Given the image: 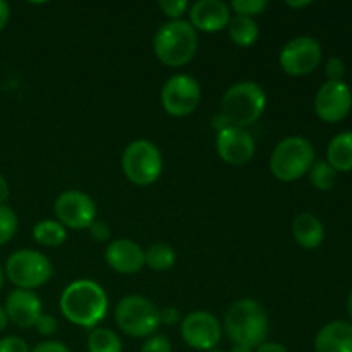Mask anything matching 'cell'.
Masks as SVG:
<instances>
[{"label": "cell", "mask_w": 352, "mask_h": 352, "mask_svg": "<svg viewBox=\"0 0 352 352\" xmlns=\"http://www.w3.org/2000/svg\"><path fill=\"white\" fill-rule=\"evenodd\" d=\"M34 329H36V332L40 333V336L50 337V336H54L55 332H57L58 322H57V318H55V316L43 313V315H41L40 318H38V322H36V325H34Z\"/></svg>", "instance_id": "31"}, {"label": "cell", "mask_w": 352, "mask_h": 352, "mask_svg": "<svg viewBox=\"0 0 352 352\" xmlns=\"http://www.w3.org/2000/svg\"><path fill=\"white\" fill-rule=\"evenodd\" d=\"M230 7L222 0H198L189 6V24L196 31L219 33L229 26Z\"/></svg>", "instance_id": "16"}, {"label": "cell", "mask_w": 352, "mask_h": 352, "mask_svg": "<svg viewBox=\"0 0 352 352\" xmlns=\"http://www.w3.org/2000/svg\"><path fill=\"white\" fill-rule=\"evenodd\" d=\"M10 19V7L6 0H0V31L7 26Z\"/></svg>", "instance_id": "37"}, {"label": "cell", "mask_w": 352, "mask_h": 352, "mask_svg": "<svg viewBox=\"0 0 352 352\" xmlns=\"http://www.w3.org/2000/svg\"><path fill=\"white\" fill-rule=\"evenodd\" d=\"M55 217L69 229H88L96 220V205L93 198L79 189H69L55 199Z\"/></svg>", "instance_id": "11"}, {"label": "cell", "mask_w": 352, "mask_h": 352, "mask_svg": "<svg viewBox=\"0 0 352 352\" xmlns=\"http://www.w3.org/2000/svg\"><path fill=\"white\" fill-rule=\"evenodd\" d=\"M347 311H349V316H351V320H352V291H351L349 298H347Z\"/></svg>", "instance_id": "42"}, {"label": "cell", "mask_w": 352, "mask_h": 352, "mask_svg": "<svg viewBox=\"0 0 352 352\" xmlns=\"http://www.w3.org/2000/svg\"><path fill=\"white\" fill-rule=\"evenodd\" d=\"M17 215L9 205H0V246L9 243L17 232Z\"/></svg>", "instance_id": "26"}, {"label": "cell", "mask_w": 352, "mask_h": 352, "mask_svg": "<svg viewBox=\"0 0 352 352\" xmlns=\"http://www.w3.org/2000/svg\"><path fill=\"white\" fill-rule=\"evenodd\" d=\"M122 170L133 184L141 188L155 184L164 172V158L157 144L148 140L127 144L122 153Z\"/></svg>", "instance_id": "7"}, {"label": "cell", "mask_w": 352, "mask_h": 352, "mask_svg": "<svg viewBox=\"0 0 352 352\" xmlns=\"http://www.w3.org/2000/svg\"><path fill=\"white\" fill-rule=\"evenodd\" d=\"M308 174L309 182L318 191H329L337 182V172L330 167V164L327 160H315V164L311 165Z\"/></svg>", "instance_id": "25"}, {"label": "cell", "mask_w": 352, "mask_h": 352, "mask_svg": "<svg viewBox=\"0 0 352 352\" xmlns=\"http://www.w3.org/2000/svg\"><path fill=\"white\" fill-rule=\"evenodd\" d=\"M229 352H254V349H250V347H244V346H232V349Z\"/></svg>", "instance_id": "41"}, {"label": "cell", "mask_w": 352, "mask_h": 352, "mask_svg": "<svg viewBox=\"0 0 352 352\" xmlns=\"http://www.w3.org/2000/svg\"><path fill=\"white\" fill-rule=\"evenodd\" d=\"M3 274L17 289L33 291L50 280L54 267L40 251L19 250L7 258Z\"/></svg>", "instance_id": "8"}, {"label": "cell", "mask_w": 352, "mask_h": 352, "mask_svg": "<svg viewBox=\"0 0 352 352\" xmlns=\"http://www.w3.org/2000/svg\"><path fill=\"white\" fill-rule=\"evenodd\" d=\"M177 260L174 248L167 243H155L144 251V265L155 272H165L172 268Z\"/></svg>", "instance_id": "23"}, {"label": "cell", "mask_w": 352, "mask_h": 352, "mask_svg": "<svg viewBox=\"0 0 352 352\" xmlns=\"http://www.w3.org/2000/svg\"><path fill=\"white\" fill-rule=\"evenodd\" d=\"M292 236L305 250H316L325 239V227L313 213H299L292 222Z\"/></svg>", "instance_id": "19"}, {"label": "cell", "mask_w": 352, "mask_h": 352, "mask_svg": "<svg viewBox=\"0 0 352 352\" xmlns=\"http://www.w3.org/2000/svg\"><path fill=\"white\" fill-rule=\"evenodd\" d=\"M60 311L78 327L95 329L107 316L109 298L103 287L89 278H81L64 289L60 296Z\"/></svg>", "instance_id": "1"}, {"label": "cell", "mask_w": 352, "mask_h": 352, "mask_svg": "<svg viewBox=\"0 0 352 352\" xmlns=\"http://www.w3.org/2000/svg\"><path fill=\"white\" fill-rule=\"evenodd\" d=\"M31 352H71L58 340H45V342L34 346Z\"/></svg>", "instance_id": "35"}, {"label": "cell", "mask_w": 352, "mask_h": 352, "mask_svg": "<svg viewBox=\"0 0 352 352\" xmlns=\"http://www.w3.org/2000/svg\"><path fill=\"white\" fill-rule=\"evenodd\" d=\"M229 36L237 47H253L254 43L260 38V26H258L256 21L253 17H244V16H236L234 14L229 21Z\"/></svg>", "instance_id": "21"}, {"label": "cell", "mask_w": 352, "mask_h": 352, "mask_svg": "<svg viewBox=\"0 0 352 352\" xmlns=\"http://www.w3.org/2000/svg\"><path fill=\"white\" fill-rule=\"evenodd\" d=\"M327 162L336 172L352 170V131H344L330 140Z\"/></svg>", "instance_id": "20"}, {"label": "cell", "mask_w": 352, "mask_h": 352, "mask_svg": "<svg viewBox=\"0 0 352 352\" xmlns=\"http://www.w3.org/2000/svg\"><path fill=\"white\" fill-rule=\"evenodd\" d=\"M222 332L223 329L217 316L208 311H192L181 322L182 340L196 351L217 349Z\"/></svg>", "instance_id": "12"}, {"label": "cell", "mask_w": 352, "mask_h": 352, "mask_svg": "<svg viewBox=\"0 0 352 352\" xmlns=\"http://www.w3.org/2000/svg\"><path fill=\"white\" fill-rule=\"evenodd\" d=\"M267 109V95L254 81H239L230 86L222 98V116L230 126L246 127L260 120Z\"/></svg>", "instance_id": "4"}, {"label": "cell", "mask_w": 352, "mask_h": 352, "mask_svg": "<svg viewBox=\"0 0 352 352\" xmlns=\"http://www.w3.org/2000/svg\"><path fill=\"white\" fill-rule=\"evenodd\" d=\"M160 102L168 116L188 117L201 102V86L192 76L174 74L162 86Z\"/></svg>", "instance_id": "9"}, {"label": "cell", "mask_w": 352, "mask_h": 352, "mask_svg": "<svg viewBox=\"0 0 352 352\" xmlns=\"http://www.w3.org/2000/svg\"><path fill=\"white\" fill-rule=\"evenodd\" d=\"M105 261L120 275H134L144 267V250L131 239H116L107 246Z\"/></svg>", "instance_id": "17"}, {"label": "cell", "mask_w": 352, "mask_h": 352, "mask_svg": "<svg viewBox=\"0 0 352 352\" xmlns=\"http://www.w3.org/2000/svg\"><path fill=\"white\" fill-rule=\"evenodd\" d=\"M140 352H172V342L167 336L155 333L144 340Z\"/></svg>", "instance_id": "29"}, {"label": "cell", "mask_w": 352, "mask_h": 352, "mask_svg": "<svg viewBox=\"0 0 352 352\" xmlns=\"http://www.w3.org/2000/svg\"><path fill=\"white\" fill-rule=\"evenodd\" d=\"M208 352H220V351H217V349H212V351H208Z\"/></svg>", "instance_id": "44"}, {"label": "cell", "mask_w": 352, "mask_h": 352, "mask_svg": "<svg viewBox=\"0 0 352 352\" xmlns=\"http://www.w3.org/2000/svg\"><path fill=\"white\" fill-rule=\"evenodd\" d=\"M88 352H122V340L113 330L95 327L88 336Z\"/></svg>", "instance_id": "24"}, {"label": "cell", "mask_w": 352, "mask_h": 352, "mask_svg": "<svg viewBox=\"0 0 352 352\" xmlns=\"http://www.w3.org/2000/svg\"><path fill=\"white\" fill-rule=\"evenodd\" d=\"M3 278H6V274H3V268L0 267V291H2L3 287Z\"/></svg>", "instance_id": "43"}, {"label": "cell", "mask_w": 352, "mask_h": 352, "mask_svg": "<svg viewBox=\"0 0 352 352\" xmlns=\"http://www.w3.org/2000/svg\"><path fill=\"white\" fill-rule=\"evenodd\" d=\"M223 330L234 346L256 349L258 346L267 342L268 330H270L267 309L256 299H239L227 309Z\"/></svg>", "instance_id": "2"}, {"label": "cell", "mask_w": 352, "mask_h": 352, "mask_svg": "<svg viewBox=\"0 0 352 352\" xmlns=\"http://www.w3.org/2000/svg\"><path fill=\"white\" fill-rule=\"evenodd\" d=\"M158 7L165 16L170 17V21H177L189 9V2L188 0H160Z\"/></svg>", "instance_id": "28"}, {"label": "cell", "mask_w": 352, "mask_h": 352, "mask_svg": "<svg viewBox=\"0 0 352 352\" xmlns=\"http://www.w3.org/2000/svg\"><path fill=\"white\" fill-rule=\"evenodd\" d=\"M215 146L219 157L232 167L246 165L254 157V150H256L250 131L236 126H229L220 131L217 134Z\"/></svg>", "instance_id": "14"}, {"label": "cell", "mask_w": 352, "mask_h": 352, "mask_svg": "<svg viewBox=\"0 0 352 352\" xmlns=\"http://www.w3.org/2000/svg\"><path fill=\"white\" fill-rule=\"evenodd\" d=\"M346 74V64L340 57H330L325 64L327 81H342Z\"/></svg>", "instance_id": "30"}, {"label": "cell", "mask_w": 352, "mask_h": 352, "mask_svg": "<svg viewBox=\"0 0 352 352\" xmlns=\"http://www.w3.org/2000/svg\"><path fill=\"white\" fill-rule=\"evenodd\" d=\"M313 164L315 148L302 136L285 138L270 155V172L280 182L298 181L308 174Z\"/></svg>", "instance_id": "5"}, {"label": "cell", "mask_w": 352, "mask_h": 352, "mask_svg": "<svg viewBox=\"0 0 352 352\" xmlns=\"http://www.w3.org/2000/svg\"><path fill=\"white\" fill-rule=\"evenodd\" d=\"M7 323H9V318H7V313H6V309H3L2 306H0V332H3V330H6Z\"/></svg>", "instance_id": "40"}, {"label": "cell", "mask_w": 352, "mask_h": 352, "mask_svg": "<svg viewBox=\"0 0 352 352\" xmlns=\"http://www.w3.org/2000/svg\"><path fill=\"white\" fill-rule=\"evenodd\" d=\"M352 109V89L344 81H327L315 96V112L323 122H340Z\"/></svg>", "instance_id": "13"}, {"label": "cell", "mask_w": 352, "mask_h": 352, "mask_svg": "<svg viewBox=\"0 0 352 352\" xmlns=\"http://www.w3.org/2000/svg\"><path fill=\"white\" fill-rule=\"evenodd\" d=\"M289 7H292V9H302V7H308L311 6V0H301V2H294V0H287Z\"/></svg>", "instance_id": "39"}, {"label": "cell", "mask_w": 352, "mask_h": 352, "mask_svg": "<svg viewBox=\"0 0 352 352\" xmlns=\"http://www.w3.org/2000/svg\"><path fill=\"white\" fill-rule=\"evenodd\" d=\"M316 352H352V323L344 320L327 323L315 337Z\"/></svg>", "instance_id": "18"}, {"label": "cell", "mask_w": 352, "mask_h": 352, "mask_svg": "<svg viewBox=\"0 0 352 352\" xmlns=\"http://www.w3.org/2000/svg\"><path fill=\"white\" fill-rule=\"evenodd\" d=\"M268 2L267 0H232L230 2V9L236 12V16H244V17H256L260 14H263V10L267 9Z\"/></svg>", "instance_id": "27"}, {"label": "cell", "mask_w": 352, "mask_h": 352, "mask_svg": "<svg viewBox=\"0 0 352 352\" xmlns=\"http://www.w3.org/2000/svg\"><path fill=\"white\" fill-rule=\"evenodd\" d=\"M160 322L164 323V325H168V327L177 325V323L181 322V311L175 308H172V306L160 309Z\"/></svg>", "instance_id": "34"}, {"label": "cell", "mask_w": 352, "mask_h": 352, "mask_svg": "<svg viewBox=\"0 0 352 352\" xmlns=\"http://www.w3.org/2000/svg\"><path fill=\"white\" fill-rule=\"evenodd\" d=\"M88 230L91 239H95L96 243H105V241L110 239V227L107 226L103 220H95V222L88 227Z\"/></svg>", "instance_id": "33"}, {"label": "cell", "mask_w": 352, "mask_h": 352, "mask_svg": "<svg viewBox=\"0 0 352 352\" xmlns=\"http://www.w3.org/2000/svg\"><path fill=\"white\" fill-rule=\"evenodd\" d=\"M3 309H6L9 322H12L19 329H31L43 315V305H41L40 296L34 291H26V289H14L7 296Z\"/></svg>", "instance_id": "15"}, {"label": "cell", "mask_w": 352, "mask_h": 352, "mask_svg": "<svg viewBox=\"0 0 352 352\" xmlns=\"http://www.w3.org/2000/svg\"><path fill=\"white\" fill-rule=\"evenodd\" d=\"M322 45L311 36H298L282 47L278 64L289 76L311 74L322 62Z\"/></svg>", "instance_id": "10"}, {"label": "cell", "mask_w": 352, "mask_h": 352, "mask_svg": "<svg viewBox=\"0 0 352 352\" xmlns=\"http://www.w3.org/2000/svg\"><path fill=\"white\" fill-rule=\"evenodd\" d=\"M254 352H289V351L285 349L282 344L268 342V340H267V342H263L261 346H258L256 351H254Z\"/></svg>", "instance_id": "36"}, {"label": "cell", "mask_w": 352, "mask_h": 352, "mask_svg": "<svg viewBox=\"0 0 352 352\" xmlns=\"http://www.w3.org/2000/svg\"><path fill=\"white\" fill-rule=\"evenodd\" d=\"M33 239L40 246L57 248L67 239V230L58 220L45 219L33 227Z\"/></svg>", "instance_id": "22"}, {"label": "cell", "mask_w": 352, "mask_h": 352, "mask_svg": "<svg viewBox=\"0 0 352 352\" xmlns=\"http://www.w3.org/2000/svg\"><path fill=\"white\" fill-rule=\"evenodd\" d=\"M117 327L126 336L136 339H148L155 336L160 327V309L144 296L131 294L120 299L113 313Z\"/></svg>", "instance_id": "6"}, {"label": "cell", "mask_w": 352, "mask_h": 352, "mask_svg": "<svg viewBox=\"0 0 352 352\" xmlns=\"http://www.w3.org/2000/svg\"><path fill=\"white\" fill-rule=\"evenodd\" d=\"M9 196H10L9 184H7L6 177L0 174V205H6L7 199H9Z\"/></svg>", "instance_id": "38"}, {"label": "cell", "mask_w": 352, "mask_h": 352, "mask_svg": "<svg viewBox=\"0 0 352 352\" xmlns=\"http://www.w3.org/2000/svg\"><path fill=\"white\" fill-rule=\"evenodd\" d=\"M0 352H31L21 337L9 336L0 339Z\"/></svg>", "instance_id": "32"}, {"label": "cell", "mask_w": 352, "mask_h": 352, "mask_svg": "<svg viewBox=\"0 0 352 352\" xmlns=\"http://www.w3.org/2000/svg\"><path fill=\"white\" fill-rule=\"evenodd\" d=\"M153 52L162 64L182 67L189 64L198 52V33L189 21H168L155 33Z\"/></svg>", "instance_id": "3"}]
</instances>
